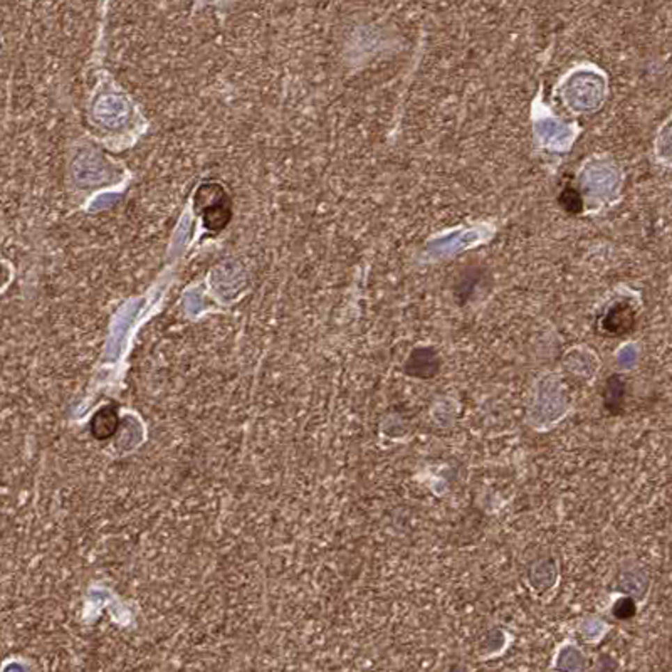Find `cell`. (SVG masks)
Masks as SVG:
<instances>
[{"label":"cell","mask_w":672,"mask_h":672,"mask_svg":"<svg viewBox=\"0 0 672 672\" xmlns=\"http://www.w3.org/2000/svg\"><path fill=\"white\" fill-rule=\"evenodd\" d=\"M558 202L563 207V210L570 212V214H578V212L581 210V207H584L580 194H578L573 187H565L563 192L558 197Z\"/></svg>","instance_id":"52a82bcc"},{"label":"cell","mask_w":672,"mask_h":672,"mask_svg":"<svg viewBox=\"0 0 672 672\" xmlns=\"http://www.w3.org/2000/svg\"><path fill=\"white\" fill-rule=\"evenodd\" d=\"M555 577H556V573H555V570H553V561L552 560H541L540 563L533 565L531 573H529L531 584L535 585L538 590L549 588V586H552L553 584L548 580V578H552V580H556Z\"/></svg>","instance_id":"8992f818"},{"label":"cell","mask_w":672,"mask_h":672,"mask_svg":"<svg viewBox=\"0 0 672 672\" xmlns=\"http://www.w3.org/2000/svg\"><path fill=\"white\" fill-rule=\"evenodd\" d=\"M480 278H483V276H480L479 269H474V267L467 269V271H464L462 274L459 276L458 283H455L454 286V295L459 303H466V301L471 298L472 292H474L479 286Z\"/></svg>","instance_id":"5b68a950"},{"label":"cell","mask_w":672,"mask_h":672,"mask_svg":"<svg viewBox=\"0 0 672 672\" xmlns=\"http://www.w3.org/2000/svg\"><path fill=\"white\" fill-rule=\"evenodd\" d=\"M118 414L113 407H101L91 419V434L96 439H108L118 429Z\"/></svg>","instance_id":"3957f363"},{"label":"cell","mask_w":672,"mask_h":672,"mask_svg":"<svg viewBox=\"0 0 672 672\" xmlns=\"http://www.w3.org/2000/svg\"><path fill=\"white\" fill-rule=\"evenodd\" d=\"M635 325V309L630 303H614L600 318V329L605 335L620 336L629 333Z\"/></svg>","instance_id":"7a4b0ae2"},{"label":"cell","mask_w":672,"mask_h":672,"mask_svg":"<svg viewBox=\"0 0 672 672\" xmlns=\"http://www.w3.org/2000/svg\"><path fill=\"white\" fill-rule=\"evenodd\" d=\"M624 395H625V384L618 375H614L607 380L605 390H604V403L609 409V412L620 414L622 405H624Z\"/></svg>","instance_id":"277c9868"},{"label":"cell","mask_w":672,"mask_h":672,"mask_svg":"<svg viewBox=\"0 0 672 672\" xmlns=\"http://www.w3.org/2000/svg\"><path fill=\"white\" fill-rule=\"evenodd\" d=\"M635 614V605L630 598H620L614 607V615L617 618H630Z\"/></svg>","instance_id":"ba28073f"},{"label":"cell","mask_w":672,"mask_h":672,"mask_svg":"<svg viewBox=\"0 0 672 672\" xmlns=\"http://www.w3.org/2000/svg\"><path fill=\"white\" fill-rule=\"evenodd\" d=\"M441 358L437 352L429 346H419L412 350L409 358L405 361V368L403 372L412 378H421V380H430L435 378L441 372Z\"/></svg>","instance_id":"6da1fadb"}]
</instances>
